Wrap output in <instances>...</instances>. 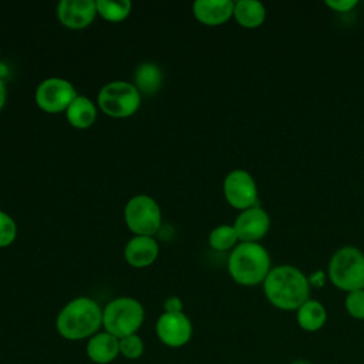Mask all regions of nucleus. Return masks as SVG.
I'll return each mask as SVG.
<instances>
[{"label":"nucleus","mask_w":364,"mask_h":364,"mask_svg":"<svg viewBox=\"0 0 364 364\" xmlns=\"http://www.w3.org/2000/svg\"><path fill=\"white\" fill-rule=\"evenodd\" d=\"M262 286L267 301L283 311H296L310 299L309 277L291 264L272 267Z\"/></svg>","instance_id":"obj_1"},{"label":"nucleus","mask_w":364,"mask_h":364,"mask_svg":"<svg viewBox=\"0 0 364 364\" xmlns=\"http://www.w3.org/2000/svg\"><path fill=\"white\" fill-rule=\"evenodd\" d=\"M102 326V309L90 297L81 296L68 301L57 316L58 334L70 341L90 338Z\"/></svg>","instance_id":"obj_2"},{"label":"nucleus","mask_w":364,"mask_h":364,"mask_svg":"<svg viewBox=\"0 0 364 364\" xmlns=\"http://www.w3.org/2000/svg\"><path fill=\"white\" fill-rule=\"evenodd\" d=\"M270 270V255L259 242H240L229 255L228 272L240 286L262 284Z\"/></svg>","instance_id":"obj_3"},{"label":"nucleus","mask_w":364,"mask_h":364,"mask_svg":"<svg viewBox=\"0 0 364 364\" xmlns=\"http://www.w3.org/2000/svg\"><path fill=\"white\" fill-rule=\"evenodd\" d=\"M327 276L346 293L364 289V253L355 246H343L330 257Z\"/></svg>","instance_id":"obj_4"},{"label":"nucleus","mask_w":364,"mask_h":364,"mask_svg":"<svg viewBox=\"0 0 364 364\" xmlns=\"http://www.w3.org/2000/svg\"><path fill=\"white\" fill-rule=\"evenodd\" d=\"M145 318L142 304L132 297L122 296L111 300L102 310V326L105 331L118 340L136 334Z\"/></svg>","instance_id":"obj_5"},{"label":"nucleus","mask_w":364,"mask_h":364,"mask_svg":"<svg viewBox=\"0 0 364 364\" xmlns=\"http://www.w3.org/2000/svg\"><path fill=\"white\" fill-rule=\"evenodd\" d=\"M97 101L104 114L114 118H127L139 108L141 94L128 81H111L100 90Z\"/></svg>","instance_id":"obj_6"},{"label":"nucleus","mask_w":364,"mask_h":364,"mask_svg":"<svg viewBox=\"0 0 364 364\" xmlns=\"http://www.w3.org/2000/svg\"><path fill=\"white\" fill-rule=\"evenodd\" d=\"M124 218L128 229L139 236H152L161 226V209L154 198L149 195L132 196L124 210Z\"/></svg>","instance_id":"obj_7"},{"label":"nucleus","mask_w":364,"mask_h":364,"mask_svg":"<svg viewBox=\"0 0 364 364\" xmlns=\"http://www.w3.org/2000/svg\"><path fill=\"white\" fill-rule=\"evenodd\" d=\"M226 202L240 212L259 205V191L255 178L245 169H233L223 179Z\"/></svg>","instance_id":"obj_8"},{"label":"nucleus","mask_w":364,"mask_h":364,"mask_svg":"<svg viewBox=\"0 0 364 364\" xmlns=\"http://www.w3.org/2000/svg\"><path fill=\"white\" fill-rule=\"evenodd\" d=\"M34 97L37 105L43 111L55 114L68 108V105L77 97V91L68 80L50 77L38 84Z\"/></svg>","instance_id":"obj_9"},{"label":"nucleus","mask_w":364,"mask_h":364,"mask_svg":"<svg viewBox=\"0 0 364 364\" xmlns=\"http://www.w3.org/2000/svg\"><path fill=\"white\" fill-rule=\"evenodd\" d=\"M193 328L189 317L181 313L164 311L156 321V336L168 347L178 348L185 346L192 337Z\"/></svg>","instance_id":"obj_10"},{"label":"nucleus","mask_w":364,"mask_h":364,"mask_svg":"<svg viewBox=\"0 0 364 364\" xmlns=\"http://www.w3.org/2000/svg\"><path fill=\"white\" fill-rule=\"evenodd\" d=\"M270 225L269 213L257 205L242 210L235 219L233 228L240 242H259L267 235Z\"/></svg>","instance_id":"obj_11"},{"label":"nucleus","mask_w":364,"mask_h":364,"mask_svg":"<svg viewBox=\"0 0 364 364\" xmlns=\"http://www.w3.org/2000/svg\"><path fill=\"white\" fill-rule=\"evenodd\" d=\"M97 16V1L94 0H61L57 6L60 23L68 28H84Z\"/></svg>","instance_id":"obj_12"},{"label":"nucleus","mask_w":364,"mask_h":364,"mask_svg":"<svg viewBox=\"0 0 364 364\" xmlns=\"http://www.w3.org/2000/svg\"><path fill=\"white\" fill-rule=\"evenodd\" d=\"M232 0H196L192 6L193 16L205 26H220L233 17Z\"/></svg>","instance_id":"obj_13"},{"label":"nucleus","mask_w":364,"mask_h":364,"mask_svg":"<svg viewBox=\"0 0 364 364\" xmlns=\"http://www.w3.org/2000/svg\"><path fill=\"white\" fill-rule=\"evenodd\" d=\"M158 252V242L152 236L135 235L125 245L124 256L128 264L134 267H146L155 262Z\"/></svg>","instance_id":"obj_14"},{"label":"nucleus","mask_w":364,"mask_h":364,"mask_svg":"<svg viewBox=\"0 0 364 364\" xmlns=\"http://www.w3.org/2000/svg\"><path fill=\"white\" fill-rule=\"evenodd\" d=\"M85 351L92 363L109 364L119 354V340L108 331H98L88 338Z\"/></svg>","instance_id":"obj_15"},{"label":"nucleus","mask_w":364,"mask_h":364,"mask_svg":"<svg viewBox=\"0 0 364 364\" xmlns=\"http://www.w3.org/2000/svg\"><path fill=\"white\" fill-rule=\"evenodd\" d=\"M296 321L307 333L318 331L327 321V310L321 301L309 299L296 310Z\"/></svg>","instance_id":"obj_16"},{"label":"nucleus","mask_w":364,"mask_h":364,"mask_svg":"<svg viewBox=\"0 0 364 364\" xmlns=\"http://www.w3.org/2000/svg\"><path fill=\"white\" fill-rule=\"evenodd\" d=\"M233 18L245 28H257L266 20V7L256 0L235 1Z\"/></svg>","instance_id":"obj_17"},{"label":"nucleus","mask_w":364,"mask_h":364,"mask_svg":"<svg viewBox=\"0 0 364 364\" xmlns=\"http://www.w3.org/2000/svg\"><path fill=\"white\" fill-rule=\"evenodd\" d=\"M65 115L67 121L74 128L85 129L94 124L97 118V107L88 97L77 95L65 109Z\"/></svg>","instance_id":"obj_18"},{"label":"nucleus","mask_w":364,"mask_h":364,"mask_svg":"<svg viewBox=\"0 0 364 364\" xmlns=\"http://www.w3.org/2000/svg\"><path fill=\"white\" fill-rule=\"evenodd\" d=\"M134 81V85L139 94L152 95L159 90L162 84V71L154 63H142L135 70Z\"/></svg>","instance_id":"obj_19"},{"label":"nucleus","mask_w":364,"mask_h":364,"mask_svg":"<svg viewBox=\"0 0 364 364\" xmlns=\"http://www.w3.org/2000/svg\"><path fill=\"white\" fill-rule=\"evenodd\" d=\"M128 0H97V13L108 21H122L131 13Z\"/></svg>","instance_id":"obj_20"},{"label":"nucleus","mask_w":364,"mask_h":364,"mask_svg":"<svg viewBox=\"0 0 364 364\" xmlns=\"http://www.w3.org/2000/svg\"><path fill=\"white\" fill-rule=\"evenodd\" d=\"M208 240L215 250H229L236 246L239 237L233 225H218L210 230Z\"/></svg>","instance_id":"obj_21"},{"label":"nucleus","mask_w":364,"mask_h":364,"mask_svg":"<svg viewBox=\"0 0 364 364\" xmlns=\"http://www.w3.org/2000/svg\"><path fill=\"white\" fill-rule=\"evenodd\" d=\"M144 340L138 334L119 338V354L128 360H138L144 354Z\"/></svg>","instance_id":"obj_22"},{"label":"nucleus","mask_w":364,"mask_h":364,"mask_svg":"<svg viewBox=\"0 0 364 364\" xmlns=\"http://www.w3.org/2000/svg\"><path fill=\"white\" fill-rule=\"evenodd\" d=\"M344 307L348 316H351L353 318L364 320V289L347 293Z\"/></svg>","instance_id":"obj_23"},{"label":"nucleus","mask_w":364,"mask_h":364,"mask_svg":"<svg viewBox=\"0 0 364 364\" xmlns=\"http://www.w3.org/2000/svg\"><path fill=\"white\" fill-rule=\"evenodd\" d=\"M16 236H17V225L14 219L9 213L0 210V247H6L11 245Z\"/></svg>","instance_id":"obj_24"},{"label":"nucleus","mask_w":364,"mask_h":364,"mask_svg":"<svg viewBox=\"0 0 364 364\" xmlns=\"http://www.w3.org/2000/svg\"><path fill=\"white\" fill-rule=\"evenodd\" d=\"M358 4L357 0H327L326 6L337 13H347Z\"/></svg>","instance_id":"obj_25"},{"label":"nucleus","mask_w":364,"mask_h":364,"mask_svg":"<svg viewBox=\"0 0 364 364\" xmlns=\"http://www.w3.org/2000/svg\"><path fill=\"white\" fill-rule=\"evenodd\" d=\"M164 310L166 313H181L183 310L182 300L176 296H171L164 301Z\"/></svg>","instance_id":"obj_26"},{"label":"nucleus","mask_w":364,"mask_h":364,"mask_svg":"<svg viewBox=\"0 0 364 364\" xmlns=\"http://www.w3.org/2000/svg\"><path fill=\"white\" fill-rule=\"evenodd\" d=\"M307 277H309L310 286H314V287H323L324 283H326L327 279H328L327 273H324L323 270H316V272H313V273H311L310 276H307Z\"/></svg>","instance_id":"obj_27"},{"label":"nucleus","mask_w":364,"mask_h":364,"mask_svg":"<svg viewBox=\"0 0 364 364\" xmlns=\"http://www.w3.org/2000/svg\"><path fill=\"white\" fill-rule=\"evenodd\" d=\"M6 98H7V90H6V84L4 81L0 78V111L6 104Z\"/></svg>","instance_id":"obj_28"},{"label":"nucleus","mask_w":364,"mask_h":364,"mask_svg":"<svg viewBox=\"0 0 364 364\" xmlns=\"http://www.w3.org/2000/svg\"><path fill=\"white\" fill-rule=\"evenodd\" d=\"M293 364H309V363L304 361V360H297V361H294Z\"/></svg>","instance_id":"obj_29"},{"label":"nucleus","mask_w":364,"mask_h":364,"mask_svg":"<svg viewBox=\"0 0 364 364\" xmlns=\"http://www.w3.org/2000/svg\"><path fill=\"white\" fill-rule=\"evenodd\" d=\"M0 64H1V63H0Z\"/></svg>","instance_id":"obj_30"}]
</instances>
